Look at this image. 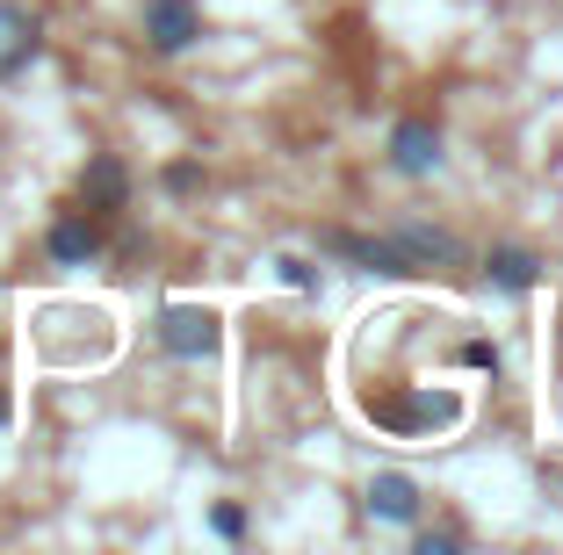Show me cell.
<instances>
[{"label": "cell", "instance_id": "cell-1", "mask_svg": "<svg viewBox=\"0 0 563 555\" xmlns=\"http://www.w3.org/2000/svg\"><path fill=\"white\" fill-rule=\"evenodd\" d=\"M362 419L376 433H448V425H463V390H368L362 397Z\"/></svg>", "mask_w": 563, "mask_h": 555}, {"label": "cell", "instance_id": "cell-2", "mask_svg": "<svg viewBox=\"0 0 563 555\" xmlns=\"http://www.w3.org/2000/svg\"><path fill=\"white\" fill-rule=\"evenodd\" d=\"M152 340H159V354H174V360H217L224 318H217L210 303H166V311L152 318Z\"/></svg>", "mask_w": 563, "mask_h": 555}, {"label": "cell", "instance_id": "cell-3", "mask_svg": "<svg viewBox=\"0 0 563 555\" xmlns=\"http://www.w3.org/2000/svg\"><path fill=\"white\" fill-rule=\"evenodd\" d=\"M123 202H131V166H123L117 152H95V159L80 166V210L87 217H117Z\"/></svg>", "mask_w": 563, "mask_h": 555}, {"label": "cell", "instance_id": "cell-4", "mask_svg": "<svg viewBox=\"0 0 563 555\" xmlns=\"http://www.w3.org/2000/svg\"><path fill=\"white\" fill-rule=\"evenodd\" d=\"M202 36V15L196 0H145V44L159 51V58H174V51H188Z\"/></svg>", "mask_w": 563, "mask_h": 555}, {"label": "cell", "instance_id": "cell-5", "mask_svg": "<svg viewBox=\"0 0 563 555\" xmlns=\"http://www.w3.org/2000/svg\"><path fill=\"white\" fill-rule=\"evenodd\" d=\"M44 253L58 267H87L101 253V217H87V210H58L51 217V231H44Z\"/></svg>", "mask_w": 563, "mask_h": 555}, {"label": "cell", "instance_id": "cell-6", "mask_svg": "<svg viewBox=\"0 0 563 555\" xmlns=\"http://www.w3.org/2000/svg\"><path fill=\"white\" fill-rule=\"evenodd\" d=\"M36 51H44V22L15 0H0V80H15L22 66H36Z\"/></svg>", "mask_w": 563, "mask_h": 555}, {"label": "cell", "instance_id": "cell-7", "mask_svg": "<svg viewBox=\"0 0 563 555\" xmlns=\"http://www.w3.org/2000/svg\"><path fill=\"white\" fill-rule=\"evenodd\" d=\"M390 166H398L405 180H427L433 166H441V131H433L427 115H405L398 131H390Z\"/></svg>", "mask_w": 563, "mask_h": 555}, {"label": "cell", "instance_id": "cell-8", "mask_svg": "<svg viewBox=\"0 0 563 555\" xmlns=\"http://www.w3.org/2000/svg\"><path fill=\"white\" fill-rule=\"evenodd\" d=\"M390 245H398V260L412 267H455L463 260V245H455V231H433V224H405V231H390Z\"/></svg>", "mask_w": 563, "mask_h": 555}, {"label": "cell", "instance_id": "cell-9", "mask_svg": "<svg viewBox=\"0 0 563 555\" xmlns=\"http://www.w3.org/2000/svg\"><path fill=\"white\" fill-rule=\"evenodd\" d=\"M376 520H390V526H412L419 520V484L412 476H398V469H383V476H368V498H362Z\"/></svg>", "mask_w": 563, "mask_h": 555}, {"label": "cell", "instance_id": "cell-10", "mask_svg": "<svg viewBox=\"0 0 563 555\" xmlns=\"http://www.w3.org/2000/svg\"><path fill=\"white\" fill-rule=\"evenodd\" d=\"M325 245H332V253H347L362 275H383V281L412 275V267L398 260V245H390V238H354V231H325Z\"/></svg>", "mask_w": 563, "mask_h": 555}, {"label": "cell", "instance_id": "cell-11", "mask_svg": "<svg viewBox=\"0 0 563 555\" xmlns=\"http://www.w3.org/2000/svg\"><path fill=\"white\" fill-rule=\"evenodd\" d=\"M484 275H492V289L528 296L534 281H542V260H534L528 245H492V253H484Z\"/></svg>", "mask_w": 563, "mask_h": 555}, {"label": "cell", "instance_id": "cell-12", "mask_svg": "<svg viewBox=\"0 0 563 555\" xmlns=\"http://www.w3.org/2000/svg\"><path fill=\"white\" fill-rule=\"evenodd\" d=\"M275 275H282V281H289V289H303V296H318V267H311V260H297V253H282V260H275Z\"/></svg>", "mask_w": 563, "mask_h": 555}, {"label": "cell", "instance_id": "cell-13", "mask_svg": "<svg viewBox=\"0 0 563 555\" xmlns=\"http://www.w3.org/2000/svg\"><path fill=\"white\" fill-rule=\"evenodd\" d=\"M210 534L239 541V534H246V506H210Z\"/></svg>", "mask_w": 563, "mask_h": 555}, {"label": "cell", "instance_id": "cell-14", "mask_svg": "<svg viewBox=\"0 0 563 555\" xmlns=\"http://www.w3.org/2000/svg\"><path fill=\"white\" fill-rule=\"evenodd\" d=\"M455 360H463V368H492V376H498V346L492 340H463V346H455Z\"/></svg>", "mask_w": 563, "mask_h": 555}, {"label": "cell", "instance_id": "cell-15", "mask_svg": "<svg viewBox=\"0 0 563 555\" xmlns=\"http://www.w3.org/2000/svg\"><path fill=\"white\" fill-rule=\"evenodd\" d=\"M166 188H174V196L202 188V166H196V159H174V166H166Z\"/></svg>", "mask_w": 563, "mask_h": 555}, {"label": "cell", "instance_id": "cell-16", "mask_svg": "<svg viewBox=\"0 0 563 555\" xmlns=\"http://www.w3.org/2000/svg\"><path fill=\"white\" fill-rule=\"evenodd\" d=\"M455 548H463L455 534H419V555H455Z\"/></svg>", "mask_w": 563, "mask_h": 555}, {"label": "cell", "instance_id": "cell-17", "mask_svg": "<svg viewBox=\"0 0 563 555\" xmlns=\"http://www.w3.org/2000/svg\"><path fill=\"white\" fill-rule=\"evenodd\" d=\"M8 419H15V397L0 390V433H8Z\"/></svg>", "mask_w": 563, "mask_h": 555}]
</instances>
